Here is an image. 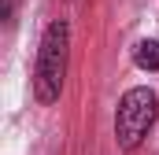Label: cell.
<instances>
[{
  "label": "cell",
  "mask_w": 159,
  "mask_h": 155,
  "mask_svg": "<svg viewBox=\"0 0 159 155\" xmlns=\"http://www.w3.org/2000/svg\"><path fill=\"white\" fill-rule=\"evenodd\" d=\"M67 55H70V30L63 19L48 22L41 33L37 48V70H34V96L37 104H56L63 92V78H67Z\"/></svg>",
  "instance_id": "obj_1"
},
{
  "label": "cell",
  "mask_w": 159,
  "mask_h": 155,
  "mask_svg": "<svg viewBox=\"0 0 159 155\" xmlns=\"http://www.w3.org/2000/svg\"><path fill=\"white\" fill-rule=\"evenodd\" d=\"M156 115H159V96L152 89L137 85V89H129L122 96L119 111H115V137H119V144L126 152L137 148L148 137V129L156 126Z\"/></svg>",
  "instance_id": "obj_2"
},
{
  "label": "cell",
  "mask_w": 159,
  "mask_h": 155,
  "mask_svg": "<svg viewBox=\"0 0 159 155\" xmlns=\"http://www.w3.org/2000/svg\"><path fill=\"white\" fill-rule=\"evenodd\" d=\"M133 63H137L141 70H159V41H137Z\"/></svg>",
  "instance_id": "obj_3"
}]
</instances>
